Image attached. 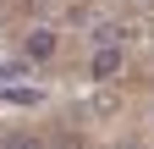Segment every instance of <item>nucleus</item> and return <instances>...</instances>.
Wrapping results in <instances>:
<instances>
[{"instance_id": "20e7f679", "label": "nucleus", "mask_w": 154, "mask_h": 149, "mask_svg": "<svg viewBox=\"0 0 154 149\" xmlns=\"http://www.w3.org/2000/svg\"><path fill=\"white\" fill-rule=\"evenodd\" d=\"M6 149H44V144H38V138H22V133H17V138H6Z\"/></svg>"}, {"instance_id": "7ed1b4c3", "label": "nucleus", "mask_w": 154, "mask_h": 149, "mask_svg": "<svg viewBox=\"0 0 154 149\" xmlns=\"http://www.w3.org/2000/svg\"><path fill=\"white\" fill-rule=\"evenodd\" d=\"M6 100H11V105H38V88H22V83H11V88H6Z\"/></svg>"}, {"instance_id": "f257e3e1", "label": "nucleus", "mask_w": 154, "mask_h": 149, "mask_svg": "<svg viewBox=\"0 0 154 149\" xmlns=\"http://www.w3.org/2000/svg\"><path fill=\"white\" fill-rule=\"evenodd\" d=\"M88 72H94V83H116V72H121V44H99L94 61H88Z\"/></svg>"}, {"instance_id": "39448f33", "label": "nucleus", "mask_w": 154, "mask_h": 149, "mask_svg": "<svg viewBox=\"0 0 154 149\" xmlns=\"http://www.w3.org/2000/svg\"><path fill=\"white\" fill-rule=\"evenodd\" d=\"M50 149H77V144H72V138H55V144H50Z\"/></svg>"}, {"instance_id": "f03ea898", "label": "nucleus", "mask_w": 154, "mask_h": 149, "mask_svg": "<svg viewBox=\"0 0 154 149\" xmlns=\"http://www.w3.org/2000/svg\"><path fill=\"white\" fill-rule=\"evenodd\" d=\"M22 55H28V61H50V55H55V33L50 28H33L22 39Z\"/></svg>"}]
</instances>
